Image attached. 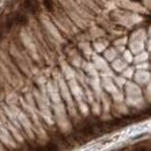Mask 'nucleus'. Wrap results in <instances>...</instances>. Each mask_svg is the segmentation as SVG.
<instances>
[{
    "instance_id": "f257e3e1",
    "label": "nucleus",
    "mask_w": 151,
    "mask_h": 151,
    "mask_svg": "<svg viewBox=\"0 0 151 151\" xmlns=\"http://www.w3.org/2000/svg\"><path fill=\"white\" fill-rule=\"evenodd\" d=\"M147 40H148V33H147L145 28H138V29L134 30L132 35L129 36V41H128L129 50L134 55H137V54L144 51Z\"/></svg>"
},
{
    "instance_id": "f03ea898",
    "label": "nucleus",
    "mask_w": 151,
    "mask_h": 151,
    "mask_svg": "<svg viewBox=\"0 0 151 151\" xmlns=\"http://www.w3.org/2000/svg\"><path fill=\"white\" fill-rule=\"evenodd\" d=\"M124 93H126V98H141L144 96L143 95V88L137 85L136 83H134L132 80H128L126 86H124Z\"/></svg>"
},
{
    "instance_id": "7ed1b4c3",
    "label": "nucleus",
    "mask_w": 151,
    "mask_h": 151,
    "mask_svg": "<svg viewBox=\"0 0 151 151\" xmlns=\"http://www.w3.org/2000/svg\"><path fill=\"white\" fill-rule=\"evenodd\" d=\"M132 81L139 85L141 87H145L151 81L150 70H136Z\"/></svg>"
},
{
    "instance_id": "20e7f679",
    "label": "nucleus",
    "mask_w": 151,
    "mask_h": 151,
    "mask_svg": "<svg viewBox=\"0 0 151 151\" xmlns=\"http://www.w3.org/2000/svg\"><path fill=\"white\" fill-rule=\"evenodd\" d=\"M149 60H150V52L144 50V51L135 55V57H134V64L132 65H137V64L145 63V62H149Z\"/></svg>"
},
{
    "instance_id": "39448f33",
    "label": "nucleus",
    "mask_w": 151,
    "mask_h": 151,
    "mask_svg": "<svg viewBox=\"0 0 151 151\" xmlns=\"http://www.w3.org/2000/svg\"><path fill=\"white\" fill-rule=\"evenodd\" d=\"M128 66H129V64H128L122 57H121V58H116L113 62V68L115 69V71L121 72V73H122Z\"/></svg>"
},
{
    "instance_id": "423d86ee",
    "label": "nucleus",
    "mask_w": 151,
    "mask_h": 151,
    "mask_svg": "<svg viewBox=\"0 0 151 151\" xmlns=\"http://www.w3.org/2000/svg\"><path fill=\"white\" fill-rule=\"evenodd\" d=\"M35 151H59V147L54 142H49L42 147H38Z\"/></svg>"
},
{
    "instance_id": "0eeeda50",
    "label": "nucleus",
    "mask_w": 151,
    "mask_h": 151,
    "mask_svg": "<svg viewBox=\"0 0 151 151\" xmlns=\"http://www.w3.org/2000/svg\"><path fill=\"white\" fill-rule=\"evenodd\" d=\"M135 72H136V69H135V66L134 65H129L122 73L121 76L122 77H124L127 80H132L134 79V75H135Z\"/></svg>"
},
{
    "instance_id": "6e6552de",
    "label": "nucleus",
    "mask_w": 151,
    "mask_h": 151,
    "mask_svg": "<svg viewBox=\"0 0 151 151\" xmlns=\"http://www.w3.org/2000/svg\"><path fill=\"white\" fill-rule=\"evenodd\" d=\"M134 57H135V55L132 54L129 49H127V50L122 54V58H123L128 64H134Z\"/></svg>"
},
{
    "instance_id": "1a4fd4ad",
    "label": "nucleus",
    "mask_w": 151,
    "mask_h": 151,
    "mask_svg": "<svg viewBox=\"0 0 151 151\" xmlns=\"http://www.w3.org/2000/svg\"><path fill=\"white\" fill-rule=\"evenodd\" d=\"M143 95H144V98H145V101H147L148 104H151V81L144 87V90H143Z\"/></svg>"
},
{
    "instance_id": "9d476101",
    "label": "nucleus",
    "mask_w": 151,
    "mask_h": 151,
    "mask_svg": "<svg viewBox=\"0 0 151 151\" xmlns=\"http://www.w3.org/2000/svg\"><path fill=\"white\" fill-rule=\"evenodd\" d=\"M136 70H150V62H145V63H141L137 65H134Z\"/></svg>"
},
{
    "instance_id": "9b49d317",
    "label": "nucleus",
    "mask_w": 151,
    "mask_h": 151,
    "mask_svg": "<svg viewBox=\"0 0 151 151\" xmlns=\"http://www.w3.org/2000/svg\"><path fill=\"white\" fill-rule=\"evenodd\" d=\"M115 81H116V84H119L120 85V88H124V86H126V84H127V79L124 78V77H116L115 78Z\"/></svg>"
},
{
    "instance_id": "f8f14e48",
    "label": "nucleus",
    "mask_w": 151,
    "mask_h": 151,
    "mask_svg": "<svg viewBox=\"0 0 151 151\" xmlns=\"http://www.w3.org/2000/svg\"><path fill=\"white\" fill-rule=\"evenodd\" d=\"M145 50L151 54V37H148V40H147V43H145Z\"/></svg>"
},
{
    "instance_id": "ddd939ff",
    "label": "nucleus",
    "mask_w": 151,
    "mask_h": 151,
    "mask_svg": "<svg viewBox=\"0 0 151 151\" xmlns=\"http://www.w3.org/2000/svg\"><path fill=\"white\" fill-rule=\"evenodd\" d=\"M147 33H148V37H151V24L147 28Z\"/></svg>"
},
{
    "instance_id": "4468645a",
    "label": "nucleus",
    "mask_w": 151,
    "mask_h": 151,
    "mask_svg": "<svg viewBox=\"0 0 151 151\" xmlns=\"http://www.w3.org/2000/svg\"><path fill=\"white\" fill-rule=\"evenodd\" d=\"M150 72H151V62H150Z\"/></svg>"
},
{
    "instance_id": "2eb2a0df",
    "label": "nucleus",
    "mask_w": 151,
    "mask_h": 151,
    "mask_svg": "<svg viewBox=\"0 0 151 151\" xmlns=\"http://www.w3.org/2000/svg\"><path fill=\"white\" fill-rule=\"evenodd\" d=\"M150 59H151V54H150Z\"/></svg>"
}]
</instances>
